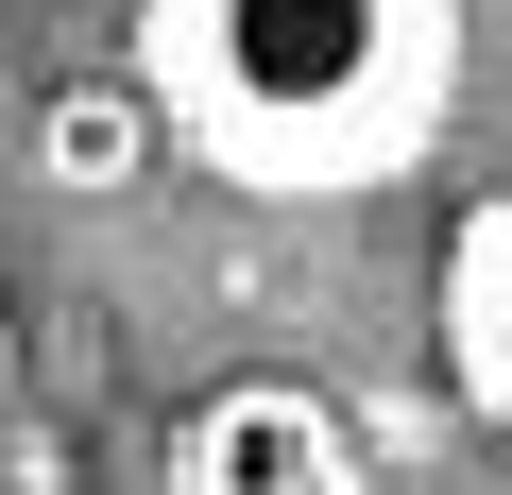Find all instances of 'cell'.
<instances>
[{
  "instance_id": "2",
  "label": "cell",
  "mask_w": 512,
  "mask_h": 495,
  "mask_svg": "<svg viewBox=\"0 0 512 495\" xmlns=\"http://www.w3.org/2000/svg\"><path fill=\"white\" fill-rule=\"evenodd\" d=\"M171 495H359V427L308 376H222L171 427Z\"/></svg>"
},
{
  "instance_id": "3",
  "label": "cell",
  "mask_w": 512,
  "mask_h": 495,
  "mask_svg": "<svg viewBox=\"0 0 512 495\" xmlns=\"http://www.w3.org/2000/svg\"><path fill=\"white\" fill-rule=\"evenodd\" d=\"M35 188L52 205H137L154 171H171V103H154V69L120 52V69H69V86H35Z\"/></svg>"
},
{
  "instance_id": "5",
  "label": "cell",
  "mask_w": 512,
  "mask_h": 495,
  "mask_svg": "<svg viewBox=\"0 0 512 495\" xmlns=\"http://www.w3.org/2000/svg\"><path fill=\"white\" fill-rule=\"evenodd\" d=\"M0 393H18V308H0Z\"/></svg>"
},
{
  "instance_id": "1",
  "label": "cell",
  "mask_w": 512,
  "mask_h": 495,
  "mask_svg": "<svg viewBox=\"0 0 512 495\" xmlns=\"http://www.w3.org/2000/svg\"><path fill=\"white\" fill-rule=\"evenodd\" d=\"M171 154L256 205H376L444 154L461 0H137Z\"/></svg>"
},
{
  "instance_id": "4",
  "label": "cell",
  "mask_w": 512,
  "mask_h": 495,
  "mask_svg": "<svg viewBox=\"0 0 512 495\" xmlns=\"http://www.w3.org/2000/svg\"><path fill=\"white\" fill-rule=\"evenodd\" d=\"M444 376H461V410L512 444V171L444 222Z\"/></svg>"
}]
</instances>
